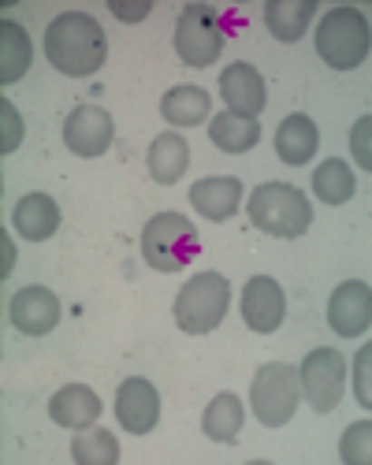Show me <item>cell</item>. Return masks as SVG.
<instances>
[{"mask_svg": "<svg viewBox=\"0 0 372 465\" xmlns=\"http://www.w3.org/2000/svg\"><path fill=\"white\" fill-rule=\"evenodd\" d=\"M45 56L71 79H86L108 56V37L101 23L86 12H64L45 30Z\"/></svg>", "mask_w": 372, "mask_h": 465, "instance_id": "obj_1", "label": "cell"}, {"mask_svg": "<svg viewBox=\"0 0 372 465\" xmlns=\"http://www.w3.org/2000/svg\"><path fill=\"white\" fill-rule=\"evenodd\" d=\"M246 209L253 227L276 239H302L313 223V205L306 202V193L287 183H260L250 193Z\"/></svg>", "mask_w": 372, "mask_h": 465, "instance_id": "obj_2", "label": "cell"}, {"mask_svg": "<svg viewBox=\"0 0 372 465\" xmlns=\"http://www.w3.org/2000/svg\"><path fill=\"white\" fill-rule=\"evenodd\" d=\"M198 250H201L198 227L179 213H157L142 231V257L157 272H179V268H186L198 257Z\"/></svg>", "mask_w": 372, "mask_h": 465, "instance_id": "obj_3", "label": "cell"}, {"mask_svg": "<svg viewBox=\"0 0 372 465\" xmlns=\"http://www.w3.org/2000/svg\"><path fill=\"white\" fill-rule=\"evenodd\" d=\"M228 302H231L228 276L198 272L194 280H186V287L175 298V324L186 335H205L228 317Z\"/></svg>", "mask_w": 372, "mask_h": 465, "instance_id": "obj_4", "label": "cell"}, {"mask_svg": "<svg viewBox=\"0 0 372 465\" xmlns=\"http://www.w3.org/2000/svg\"><path fill=\"white\" fill-rule=\"evenodd\" d=\"M317 53L335 71H354L368 56V19L357 8H331L317 26Z\"/></svg>", "mask_w": 372, "mask_h": 465, "instance_id": "obj_5", "label": "cell"}, {"mask_svg": "<svg viewBox=\"0 0 372 465\" xmlns=\"http://www.w3.org/2000/svg\"><path fill=\"white\" fill-rule=\"evenodd\" d=\"M298 399H302V383H298V369L287 361L265 365L250 383V410L269 429H283L298 410Z\"/></svg>", "mask_w": 372, "mask_h": 465, "instance_id": "obj_6", "label": "cell"}, {"mask_svg": "<svg viewBox=\"0 0 372 465\" xmlns=\"http://www.w3.org/2000/svg\"><path fill=\"white\" fill-rule=\"evenodd\" d=\"M220 49H223V26H220L216 8L186 5L179 12V23H175V53H179V60L191 64V67H209V64H216Z\"/></svg>", "mask_w": 372, "mask_h": 465, "instance_id": "obj_7", "label": "cell"}, {"mask_svg": "<svg viewBox=\"0 0 372 465\" xmlns=\"http://www.w3.org/2000/svg\"><path fill=\"white\" fill-rule=\"evenodd\" d=\"M298 383L302 395L317 413H331L343 399V383H347V361L339 351L331 346H317L313 354H306L302 369H298Z\"/></svg>", "mask_w": 372, "mask_h": 465, "instance_id": "obj_8", "label": "cell"}, {"mask_svg": "<svg viewBox=\"0 0 372 465\" xmlns=\"http://www.w3.org/2000/svg\"><path fill=\"white\" fill-rule=\"evenodd\" d=\"M372 324V291L361 280H347L335 287L331 302H328V328L339 331L347 339L365 335Z\"/></svg>", "mask_w": 372, "mask_h": 465, "instance_id": "obj_9", "label": "cell"}, {"mask_svg": "<svg viewBox=\"0 0 372 465\" xmlns=\"http://www.w3.org/2000/svg\"><path fill=\"white\" fill-rule=\"evenodd\" d=\"M112 115L97 104H79L71 108L67 124H64V142L74 157H101V153L112 145Z\"/></svg>", "mask_w": 372, "mask_h": 465, "instance_id": "obj_10", "label": "cell"}, {"mask_svg": "<svg viewBox=\"0 0 372 465\" xmlns=\"http://www.w3.org/2000/svg\"><path fill=\"white\" fill-rule=\"evenodd\" d=\"M116 417H120V424L131 436L153 432L157 420H161V395H157V387L149 380H142V376L123 380L120 391H116Z\"/></svg>", "mask_w": 372, "mask_h": 465, "instance_id": "obj_11", "label": "cell"}, {"mask_svg": "<svg viewBox=\"0 0 372 465\" xmlns=\"http://www.w3.org/2000/svg\"><path fill=\"white\" fill-rule=\"evenodd\" d=\"M283 313H287L283 287L272 276H253L246 283V294H242V321L257 335H269V331H276L283 324Z\"/></svg>", "mask_w": 372, "mask_h": 465, "instance_id": "obj_12", "label": "cell"}, {"mask_svg": "<svg viewBox=\"0 0 372 465\" xmlns=\"http://www.w3.org/2000/svg\"><path fill=\"white\" fill-rule=\"evenodd\" d=\"M220 97L231 108V115H250L257 120L265 112V79L250 64H231L220 74Z\"/></svg>", "mask_w": 372, "mask_h": 465, "instance_id": "obj_13", "label": "cell"}, {"mask_svg": "<svg viewBox=\"0 0 372 465\" xmlns=\"http://www.w3.org/2000/svg\"><path fill=\"white\" fill-rule=\"evenodd\" d=\"M8 317L23 335H49L60 324V302L49 287H23L8 305Z\"/></svg>", "mask_w": 372, "mask_h": 465, "instance_id": "obj_14", "label": "cell"}, {"mask_svg": "<svg viewBox=\"0 0 372 465\" xmlns=\"http://www.w3.org/2000/svg\"><path fill=\"white\" fill-rule=\"evenodd\" d=\"M191 205L205 216V220H231L242 205V183L235 175H212L191 186Z\"/></svg>", "mask_w": 372, "mask_h": 465, "instance_id": "obj_15", "label": "cell"}, {"mask_svg": "<svg viewBox=\"0 0 372 465\" xmlns=\"http://www.w3.org/2000/svg\"><path fill=\"white\" fill-rule=\"evenodd\" d=\"M49 413H53V420L60 424V429H90V424L97 420V413H101V399L86 383H67L53 395Z\"/></svg>", "mask_w": 372, "mask_h": 465, "instance_id": "obj_16", "label": "cell"}, {"mask_svg": "<svg viewBox=\"0 0 372 465\" xmlns=\"http://www.w3.org/2000/svg\"><path fill=\"white\" fill-rule=\"evenodd\" d=\"M317 145H320V131H317V124L309 120V115H302V112L287 115V120L276 127V153H279V161L290 164V168L313 161Z\"/></svg>", "mask_w": 372, "mask_h": 465, "instance_id": "obj_17", "label": "cell"}, {"mask_svg": "<svg viewBox=\"0 0 372 465\" xmlns=\"http://www.w3.org/2000/svg\"><path fill=\"white\" fill-rule=\"evenodd\" d=\"M12 223L23 239L30 242H45L56 235L60 227V209L56 202L49 198V193H26V198H19L15 213H12Z\"/></svg>", "mask_w": 372, "mask_h": 465, "instance_id": "obj_18", "label": "cell"}, {"mask_svg": "<svg viewBox=\"0 0 372 465\" xmlns=\"http://www.w3.org/2000/svg\"><path fill=\"white\" fill-rule=\"evenodd\" d=\"M145 164H149V175H153L161 186H171L182 179L186 164H191V145H186V138H179L175 131L157 134L153 145H149Z\"/></svg>", "mask_w": 372, "mask_h": 465, "instance_id": "obj_19", "label": "cell"}, {"mask_svg": "<svg viewBox=\"0 0 372 465\" xmlns=\"http://www.w3.org/2000/svg\"><path fill=\"white\" fill-rule=\"evenodd\" d=\"M313 12H317V0H269L265 23L276 42H298V37H306Z\"/></svg>", "mask_w": 372, "mask_h": 465, "instance_id": "obj_20", "label": "cell"}, {"mask_svg": "<svg viewBox=\"0 0 372 465\" xmlns=\"http://www.w3.org/2000/svg\"><path fill=\"white\" fill-rule=\"evenodd\" d=\"M30 60H34V49H30L26 30L15 19H5L0 23V83L5 86L19 83L30 71Z\"/></svg>", "mask_w": 372, "mask_h": 465, "instance_id": "obj_21", "label": "cell"}, {"mask_svg": "<svg viewBox=\"0 0 372 465\" xmlns=\"http://www.w3.org/2000/svg\"><path fill=\"white\" fill-rule=\"evenodd\" d=\"M212 101L201 86H171L164 97H161V115L175 127H198L205 124Z\"/></svg>", "mask_w": 372, "mask_h": 465, "instance_id": "obj_22", "label": "cell"}, {"mask_svg": "<svg viewBox=\"0 0 372 465\" xmlns=\"http://www.w3.org/2000/svg\"><path fill=\"white\" fill-rule=\"evenodd\" d=\"M201 429H205V436L212 443H235L239 429H242V402H239V395L220 391L205 406V413H201Z\"/></svg>", "mask_w": 372, "mask_h": 465, "instance_id": "obj_23", "label": "cell"}, {"mask_svg": "<svg viewBox=\"0 0 372 465\" xmlns=\"http://www.w3.org/2000/svg\"><path fill=\"white\" fill-rule=\"evenodd\" d=\"M209 138L223 153H250L260 142V124L250 120V115L220 112V115H212V124H209Z\"/></svg>", "mask_w": 372, "mask_h": 465, "instance_id": "obj_24", "label": "cell"}, {"mask_svg": "<svg viewBox=\"0 0 372 465\" xmlns=\"http://www.w3.org/2000/svg\"><path fill=\"white\" fill-rule=\"evenodd\" d=\"M71 458L79 465H116L120 443L108 429H79V436L71 443Z\"/></svg>", "mask_w": 372, "mask_h": 465, "instance_id": "obj_25", "label": "cell"}, {"mask_svg": "<svg viewBox=\"0 0 372 465\" xmlns=\"http://www.w3.org/2000/svg\"><path fill=\"white\" fill-rule=\"evenodd\" d=\"M313 190H317V198L324 202V205H347L350 198H354V175H350V168L343 164V161H324L320 168H317V175H313Z\"/></svg>", "mask_w": 372, "mask_h": 465, "instance_id": "obj_26", "label": "cell"}, {"mask_svg": "<svg viewBox=\"0 0 372 465\" xmlns=\"http://www.w3.org/2000/svg\"><path fill=\"white\" fill-rule=\"evenodd\" d=\"M368 440H372V424H368V417L365 420H357V424H350V429L343 432V443H339V454H343V461H350V465H368Z\"/></svg>", "mask_w": 372, "mask_h": 465, "instance_id": "obj_27", "label": "cell"}, {"mask_svg": "<svg viewBox=\"0 0 372 465\" xmlns=\"http://www.w3.org/2000/svg\"><path fill=\"white\" fill-rule=\"evenodd\" d=\"M23 142V120L8 97H0V153H12Z\"/></svg>", "mask_w": 372, "mask_h": 465, "instance_id": "obj_28", "label": "cell"}, {"mask_svg": "<svg viewBox=\"0 0 372 465\" xmlns=\"http://www.w3.org/2000/svg\"><path fill=\"white\" fill-rule=\"evenodd\" d=\"M368 138H372V115H361V120L354 124L350 131V153H354V161L368 172L372 168V149H368Z\"/></svg>", "mask_w": 372, "mask_h": 465, "instance_id": "obj_29", "label": "cell"}, {"mask_svg": "<svg viewBox=\"0 0 372 465\" xmlns=\"http://www.w3.org/2000/svg\"><path fill=\"white\" fill-rule=\"evenodd\" d=\"M368 365H372V342H365L361 351H357V358H354V376H357V402L365 406V410H372V391H368Z\"/></svg>", "mask_w": 372, "mask_h": 465, "instance_id": "obj_30", "label": "cell"}, {"mask_svg": "<svg viewBox=\"0 0 372 465\" xmlns=\"http://www.w3.org/2000/svg\"><path fill=\"white\" fill-rule=\"evenodd\" d=\"M108 8H112V15L123 19V23H138V19L149 15V8H153V5H149V0H142V5H116V0H112Z\"/></svg>", "mask_w": 372, "mask_h": 465, "instance_id": "obj_31", "label": "cell"}, {"mask_svg": "<svg viewBox=\"0 0 372 465\" xmlns=\"http://www.w3.org/2000/svg\"><path fill=\"white\" fill-rule=\"evenodd\" d=\"M12 268H15V246L8 239V231H0V276H12Z\"/></svg>", "mask_w": 372, "mask_h": 465, "instance_id": "obj_32", "label": "cell"}]
</instances>
